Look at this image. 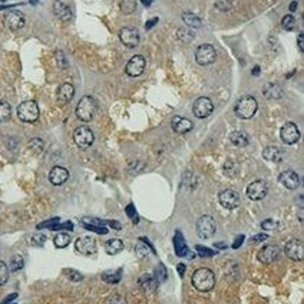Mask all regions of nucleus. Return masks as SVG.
Masks as SVG:
<instances>
[{"instance_id":"12","label":"nucleus","mask_w":304,"mask_h":304,"mask_svg":"<svg viewBox=\"0 0 304 304\" xmlns=\"http://www.w3.org/2000/svg\"><path fill=\"white\" fill-rule=\"evenodd\" d=\"M280 137H281V141L284 144L293 145V144H296L297 141L300 140V131H299V128L294 122H287L280 129Z\"/></svg>"},{"instance_id":"42","label":"nucleus","mask_w":304,"mask_h":304,"mask_svg":"<svg viewBox=\"0 0 304 304\" xmlns=\"http://www.w3.org/2000/svg\"><path fill=\"white\" fill-rule=\"evenodd\" d=\"M65 274L69 277L71 281H80V280L83 279V276H82L80 273L75 271V270H66V271H65Z\"/></svg>"},{"instance_id":"24","label":"nucleus","mask_w":304,"mask_h":304,"mask_svg":"<svg viewBox=\"0 0 304 304\" xmlns=\"http://www.w3.org/2000/svg\"><path fill=\"white\" fill-rule=\"evenodd\" d=\"M229 141L232 145L238 147V148H242V147H247L248 145V137L241 132V131H234L229 134Z\"/></svg>"},{"instance_id":"35","label":"nucleus","mask_w":304,"mask_h":304,"mask_svg":"<svg viewBox=\"0 0 304 304\" xmlns=\"http://www.w3.org/2000/svg\"><path fill=\"white\" fill-rule=\"evenodd\" d=\"M177 38L182 42H191L194 39V33L191 32L190 29H178Z\"/></svg>"},{"instance_id":"50","label":"nucleus","mask_w":304,"mask_h":304,"mask_svg":"<svg viewBox=\"0 0 304 304\" xmlns=\"http://www.w3.org/2000/svg\"><path fill=\"white\" fill-rule=\"evenodd\" d=\"M296 7H297V1H293L292 4H290V10L294 12V10H296Z\"/></svg>"},{"instance_id":"49","label":"nucleus","mask_w":304,"mask_h":304,"mask_svg":"<svg viewBox=\"0 0 304 304\" xmlns=\"http://www.w3.org/2000/svg\"><path fill=\"white\" fill-rule=\"evenodd\" d=\"M267 235H264V234H258V237H254V238H251V242H255V241H261V240H266Z\"/></svg>"},{"instance_id":"22","label":"nucleus","mask_w":304,"mask_h":304,"mask_svg":"<svg viewBox=\"0 0 304 304\" xmlns=\"http://www.w3.org/2000/svg\"><path fill=\"white\" fill-rule=\"evenodd\" d=\"M53 13H55V16H56L59 20H62V22H69V20L72 19V10H71V7H69L66 3L61 1V0H56V1L53 3Z\"/></svg>"},{"instance_id":"44","label":"nucleus","mask_w":304,"mask_h":304,"mask_svg":"<svg viewBox=\"0 0 304 304\" xmlns=\"http://www.w3.org/2000/svg\"><path fill=\"white\" fill-rule=\"evenodd\" d=\"M45 241H46V235H43V234H36V235H33V238H32V242L35 244V245H43L45 244Z\"/></svg>"},{"instance_id":"31","label":"nucleus","mask_w":304,"mask_h":304,"mask_svg":"<svg viewBox=\"0 0 304 304\" xmlns=\"http://www.w3.org/2000/svg\"><path fill=\"white\" fill-rule=\"evenodd\" d=\"M175 251H177V254L179 255V257H182V255L188 254V247L185 245L184 238L181 237V232H179V231H178L177 235H175Z\"/></svg>"},{"instance_id":"5","label":"nucleus","mask_w":304,"mask_h":304,"mask_svg":"<svg viewBox=\"0 0 304 304\" xmlns=\"http://www.w3.org/2000/svg\"><path fill=\"white\" fill-rule=\"evenodd\" d=\"M217 59L216 48L210 43H204L200 45L195 51V61L197 64L201 66H208V65L214 64Z\"/></svg>"},{"instance_id":"39","label":"nucleus","mask_w":304,"mask_h":304,"mask_svg":"<svg viewBox=\"0 0 304 304\" xmlns=\"http://www.w3.org/2000/svg\"><path fill=\"white\" fill-rule=\"evenodd\" d=\"M29 148L32 150V151L35 152V153H39V152L43 151V148H45V144H43V141L39 140V138H35V140H32L30 142H29Z\"/></svg>"},{"instance_id":"6","label":"nucleus","mask_w":304,"mask_h":304,"mask_svg":"<svg viewBox=\"0 0 304 304\" xmlns=\"http://www.w3.org/2000/svg\"><path fill=\"white\" fill-rule=\"evenodd\" d=\"M216 229L217 223L211 216H203L198 218V221H197V234H198L200 238L208 240L210 237L214 235Z\"/></svg>"},{"instance_id":"23","label":"nucleus","mask_w":304,"mask_h":304,"mask_svg":"<svg viewBox=\"0 0 304 304\" xmlns=\"http://www.w3.org/2000/svg\"><path fill=\"white\" fill-rule=\"evenodd\" d=\"M263 156H264V159L271 161V162H281L284 158V152H283V150H280L279 147L270 145L263 150Z\"/></svg>"},{"instance_id":"30","label":"nucleus","mask_w":304,"mask_h":304,"mask_svg":"<svg viewBox=\"0 0 304 304\" xmlns=\"http://www.w3.org/2000/svg\"><path fill=\"white\" fill-rule=\"evenodd\" d=\"M140 284L145 290H155L156 289V280L150 274H144L142 277H140Z\"/></svg>"},{"instance_id":"2","label":"nucleus","mask_w":304,"mask_h":304,"mask_svg":"<svg viewBox=\"0 0 304 304\" xmlns=\"http://www.w3.org/2000/svg\"><path fill=\"white\" fill-rule=\"evenodd\" d=\"M258 109V102L254 96H242L240 98L235 106H234V114L237 115L241 119H251L254 115L257 114Z\"/></svg>"},{"instance_id":"25","label":"nucleus","mask_w":304,"mask_h":304,"mask_svg":"<svg viewBox=\"0 0 304 304\" xmlns=\"http://www.w3.org/2000/svg\"><path fill=\"white\" fill-rule=\"evenodd\" d=\"M105 250L109 255H116L124 250V242L118 238H112L105 244Z\"/></svg>"},{"instance_id":"29","label":"nucleus","mask_w":304,"mask_h":304,"mask_svg":"<svg viewBox=\"0 0 304 304\" xmlns=\"http://www.w3.org/2000/svg\"><path fill=\"white\" fill-rule=\"evenodd\" d=\"M10 116H12V108H10V105L6 101H1V99H0V124L9 121Z\"/></svg>"},{"instance_id":"37","label":"nucleus","mask_w":304,"mask_h":304,"mask_svg":"<svg viewBox=\"0 0 304 304\" xmlns=\"http://www.w3.org/2000/svg\"><path fill=\"white\" fill-rule=\"evenodd\" d=\"M106 304H127V299L122 296V294H111L108 299H106Z\"/></svg>"},{"instance_id":"4","label":"nucleus","mask_w":304,"mask_h":304,"mask_svg":"<svg viewBox=\"0 0 304 304\" xmlns=\"http://www.w3.org/2000/svg\"><path fill=\"white\" fill-rule=\"evenodd\" d=\"M17 118L25 124H33L39 118V106L35 101H25L17 106Z\"/></svg>"},{"instance_id":"52","label":"nucleus","mask_w":304,"mask_h":304,"mask_svg":"<svg viewBox=\"0 0 304 304\" xmlns=\"http://www.w3.org/2000/svg\"><path fill=\"white\" fill-rule=\"evenodd\" d=\"M151 1L152 0H142V3H144L145 6H150V4H151Z\"/></svg>"},{"instance_id":"16","label":"nucleus","mask_w":304,"mask_h":304,"mask_svg":"<svg viewBox=\"0 0 304 304\" xmlns=\"http://www.w3.org/2000/svg\"><path fill=\"white\" fill-rule=\"evenodd\" d=\"M218 200H220V204L227 210H234L240 205V195L234 190L221 191L218 195Z\"/></svg>"},{"instance_id":"13","label":"nucleus","mask_w":304,"mask_h":304,"mask_svg":"<svg viewBox=\"0 0 304 304\" xmlns=\"http://www.w3.org/2000/svg\"><path fill=\"white\" fill-rule=\"evenodd\" d=\"M145 66H147L145 58L142 55H135V56H132L129 59V62L127 64V68H125V72L131 77H138V76L144 74Z\"/></svg>"},{"instance_id":"3","label":"nucleus","mask_w":304,"mask_h":304,"mask_svg":"<svg viewBox=\"0 0 304 304\" xmlns=\"http://www.w3.org/2000/svg\"><path fill=\"white\" fill-rule=\"evenodd\" d=\"M96 112V101L92 96H83L77 106H76L75 114L79 121L82 122H89L93 119V115Z\"/></svg>"},{"instance_id":"41","label":"nucleus","mask_w":304,"mask_h":304,"mask_svg":"<svg viewBox=\"0 0 304 304\" xmlns=\"http://www.w3.org/2000/svg\"><path fill=\"white\" fill-rule=\"evenodd\" d=\"M135 253H137V255L138 257H147L148 255V253H150V250H148V247L147 245H144L142 244V240L138 241V244H137V247H135Z\"/></svg>"},{"instance_id":"26","label":"nucleus","mask_w":304,"mask_h":304,"mask_svg":"<svg viewBox=\"0 0 304 304\" xmlns=\"http://www.w3.org/2000/svg\"><path fill=\"white\" fill-rule=\"evenodd\" d=\"M182 20H184V23L188 26V27H201V25H203V22H201V19L197 16V14H194V13L191 12H185L182 13Z\"/></svg>"},{"instance_id":"33","label":"nucleus","mask_w":304,"mask_h":304,"mask_svg":"<svg viewBox=\"0 0 304 304\" xmlns=\"http://www.w3.org/2000/svg\"><path fill=\"white\" fill-rule=\"evenodd\" d=\"M121 277H122V271H109V273H103L102 274V279L105 280L106 283H111V284H116L121 281Z\"/></svg>"},{"instance_id":"40","label":"nucleus","mask_w":304,"mask_h":304,"mask_svg":"<svg viewBox=\"0 0 304 304\" xmlns=\"http://www.w3.org/2000/svg\"><path fill=\"white\" fill-rule=\"evenodd\" d=\"M261 228L266 229V231H274V229L279 228V223L274 221V220H264V221L261 223Z\"/></svg>"},{"instance_id":"19","label":"nucleus","mask_w":304,"mask_h":304,"mask_svg":"<svg viewBox=\"0 0 304 304\" xmlns=\"http://www.w3.org/2000/svg\"><path fill=\"white\" fill-rule=\"evenodd\" d=\"M171 128L174 132L177 134H187L190 132L191 129L194 128V124L192 121H190L188 118H184V116H174L172 121H171Z\"/></svg>"},{"instance_id":"11","label":"nucleus","mask_w":304,"mask_h":304,"mask_svg":"<svg viewBox=\"0 0 304 304\" xmlns=\"http://www.w3.org/2000/svg\"><path fill=\"white\" fill-rule=\"evenodd\" d=\"M268 187L263 179H255L248 187H247V197L253 201H260L266 198Z\"/></svg>"},{"instance_id":"34","label":"nucleus","mask_w":304,"mask_h":304,"mask_svg":"<svg viewBox=\"0 0 304 304\" xmlns=\"http://www.w3.org/2000/svg\"><path fill=\"white\" fill-rule=\"evenodd\" d=\"M281 27L284 29V30H293L294 27H296V19H294V16L293 14H286L283 19H281Z\"/></svg>"},{"instance_id":"8","label":"nucleus","mask_w":304,"mask_h":304,"mask_svg":"<svg viewBox=\"0 0 304 304\" xmlns=\"http://www.w3.org/2000/svg\"><path fill=\"white\" fill-rule=\"evenodd\" d=\"M74 141L80 150H86L93 144L95 135L88 127H79L74 131Z\"/></svg>"},{"instance_id":"18","label":"nucleus","mask_w":304,"mask_h":304,"mask_svg":"<svg viewBox=\"0 0 304 304\" xmlns=\"http://www.w3.org/2000/svg\"><path fill=\"white\" fill-rule=\"evenodd\" d=\"M279 181L287 190H297L300 187V177L294 171H292V169L283 171L280 174Z\"/></svg>"},{"instance_id":"15","label":"nucleus","mask_w":304,"mask_h":304,"mask_svg":"<svg viewBox=\"0 0 304 304\" xmlns=\"http://www.w3.org/2000/svg\"><path fill=\"white\" fill-rule=\"evenodd\" d=\"M284 253L293 261H302L303 260V241L299 238H293L287 241L284 245Z\"/></svg>"},{"instance_id":"7","label":"nucleus","mask_w":304,"mask_h":304,"mask_svg":"<svg viewBox=\"0 0 304 304\" xmlns=\"http://www.w3.org/2000/svg\"><path fill=\"white\" fill-rule=\"evenodd\" d=\"M119 39L127 48L134 49V48H137L140 45V32L134 26H125V27H122L119 30Z\"/></svg>"},{"instance_id":"9","label":"nucleus","mask_w":304,"mask_h":304,"mask_svg":"<svg viewBox=\"0 0 304 304\" xmlns=\"http://www.w3.org/2000/svg\"><path fill=\"white\" fill-rule=\"evenodd\" d=\"M214 111V103L211 102L210 98H205V96H201L198 98L197 101L194 102V106H192V112L197 118L200 119H204V118H208L210 115L213 114Z\"/></svg>"},{"instance_id":"1","label":"nucleus","mask_w":304,"mask_h":304,"mask_svg":"<svg viewBox=\"0 0 304 304\" xmlns=\"http://www.w3.org/2000/svg\"><path fill=\"white\" fill-rule=\"evenodd\" d=\"M192 286L201 293L211 292L216 286V274L211 268L207 267H201L198 270L194 271L192 274Z\"/></svg>"},{"instance_id":"38","label":"nucleus","mask_w":304,"mask_h":304,"mask_svg":"<svg viewBox=\"0 0 304 304\" xmlns=\"http://www.w3.org/2000/svg\"><path fill=\"white\" fill-rule=\"evenodd\" d=\"M7 280H9V267L3 261H0V286L6 284Z\"/></svg>"},{"instance_id":"51","label":"nucleus","mask_w":304,"mask_h":304,"mask_svg":"<svg viewBox=\"0 0 304 304\" xmlns=\"http://www.w3.org/2000/svg\"><path fill=\"white\" fill-rule=\"evenodd\" d=\"M178 268H179V274L182 276V274H184V266H182V264H179V266H178Z\"/></svg>"},{"instance_id":"14","label":"nucleus","mask_w":304,"mask_h":304,"mask_svg":"<svg viewBox=\"0 0 304 304\" xmlns=\"http://www.w3.org/2000/svg\"><path fill=\"white\" fill-rule=\"evenodd\" d=\"M280 255V248L276 244H268L261 247V250L257 253V260L263 264H271L274 263Z\"/></svg>"},{"instance_id":"27","label":"nucleus","mask_w":304,"mask_h":304,"mask_svg":"<svg viewBox=\"0 0 304 304\" xmlns=\"http://www.w3.org/2000/svg\"><path fill=\"white\" fill-rule=\"evenodd\" d=\"M264 95H266V98H270V99H280L281 95H283V90H281L279 85L270 83L264 88Z\"/></svg>"},{"instance_id":"32","label":"nucleus","mask_w":304,"mask_h":304,"mask_svg":"<svg viewBox=\"0 0 304 304\" xmlns=\"http://www.w3.org/2000/svg\"><path fill=\"white\" fill-rule=\"evenodd\" d=\"M119 7H121L124 14H131V13L135 12V9H137V0H121Z\"/></svg>"},{"instance_id":"28","label":"nucleus","mask_w":304,"mask_h":304,"mask_svg":"<svg viewBox=\"0 0 304 304\" xmlns=\"http://www.w3.org/2000/svg\"><path fill=\"white\" fill-rule=\"evenodd\" d=\"M71 235L68 234V232H58L56 235H55V238H53V242H55V247L56 248H65V247H68L69 245V242H71Z\"/></svg>"},{"instance_id":"21","label":"nucleus","mask_w":304,"mask_h":304,"mask_svg":"<svg viewBox=\"0 0 304 304\" xmlns=\"http://www.w3.org/2000/svg\"><path fill=\"white\" fill-rule=\"evenodd\" d=\"M69 178V171L64 166H53L49 172V181L53 185H62Z\"/></svg>"},{"instance_id":"10","label":"nucleus","mask_w":304,"mask_h":304,"mask_svg":"<svg viewBox=\"0 0 304 304\" xmlns=\"http://www.w3.org/2000/svg\"><path fill=\"white\" fill-rule=\"evenodd\" d=\"M3 22H4L6 27L9 30H12V32L20 30L26 23L25 14L22 12H19V10H10V12H7L4 14Z\"/></svg>"},{"instance_id":"46","label":"nucleus","mask_w":304,"mask_h":304,"mask_svg":"<svg viewBox=\"0 0 304 304\" xmlns=\"http://www.w3.org/2000/svg\"><path fill=\"white\" fill-rule=\"evenodd\" d=\"M297 45H299V49L302 52H304V35L300 33L299 38H297Z\"/></svg>"},{"instance_id":"20","label":"nucleus","mask_w":304,"mask_h":304,"mask_svg":"<svg viewBox=\"0 0 304 304\" xmlns=\"http://www.w3.org/2000/svg\"><path fill=\"white\" fill-rule=\"evenodd\" d=\"M74 96H75V88H74L72 83H62V85L59 86V89H58L56 98H58V102H59L61 105L69 103V102L74 99Z\"/></svg>"},{"instance_id":"36","label":"nucleus","mask_w":304,"mask_h":304,"mask_svg":"<svg viewBox=\"0 0 304 304\" xmlns=\"http://www.w3.org/2000/svg\"><path fill=\"white\" fill-rule=\"evenodd\" d=\"M23 267V258L22 255H13L10 260V271H19Z\"/></svg>"},{"instance_id":"43","label":"nucleus","mask_w":304,"mask_h":304,"mask_svg":"<svg viewBox=\"0 0 304 304\" xmlns=\"http://www.w3.org/2000/svg\"><path fill=\"white\" fill-rule=\"evenodd\" d=\"M217 9H220V10H224V12H227V10H229L231 9V3H229V0H218L216 3Z\"/></svg>"},{"instance_id":"48","label":"nucleus","mask_w":304,"mask_h":304,"mask_svg":"<svg viewBox=\"0 0 304 304\" xmlns=\"http://www.w3.org/2000/svg\"><path fill=\"white\" fill-rule=\"evenodd\" d=\"M242 241H244V235H240V237H238L237 240L234 241V244H232V248H238Z\"/></svg>"},{"instance_id":"45","label":"nucleus","mask_w":304,"mask_h":304,"mask_svg":"<svg viewBox=\"0 0 304 304\" xmlns=\"http://www.w3.org/2000/svg\"><path fill=\"white\" fill-rule=\"evenodd\" d=\"M56 59H58L59 66H61L62 69H65V68H66V62H65V56L62 52H56Z\"/></svg>"},{"instance_id":"47","label":"nucleus","mask_w":304,"mask_h":304,"mask_svg":"<svg viewBox=\"0 0 304 304\" xmlns=\"http://www.w3.org/2000/svg\"><path fill=\"white\" fill-rule=\"evenodd\" d=\"M197 250H198V253L201 254V255H213V251H208V250H205L203 245H198L197 247Z\"/></svg>"},{"instance_id":"17","label":"nucleus","mask_w":304,"mask_h":304,"mask_svg":"<svg viewBox=\"0 0 304 304\" xmlns=\"http://www.w3.org/2000/svg\"><path fill=\"white\" fill-rule=\"evenodd\" d=\"M75 248L77 253L83 255H93L96 254V241L92 237H79L75 242Z\"/></svg>"}]
</instances>
